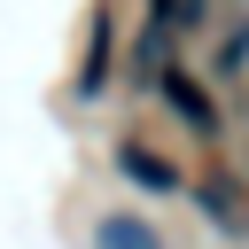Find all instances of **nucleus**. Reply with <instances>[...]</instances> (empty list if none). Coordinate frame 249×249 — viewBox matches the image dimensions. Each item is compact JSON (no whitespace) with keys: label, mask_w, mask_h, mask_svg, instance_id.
Masks as SVG:
<instances>
[{"label":"nucleus","mask_w":249,"mask_h":249,"mask_svg":"<svg viewBox=\"0 0 249 249\" xmlns=\"http://www.w3.org/2000/svg\"><path fill=\"white\" fill-rule=\"evenodd\" d=\"M163 101H171V117H187L195 132H210L218 124V109H210V93L187 78V70H163Z\"/></svg>","instance_id":"obj_1"},{"label":"nucleus","mask_w":249,"mask_h":249,"mask_svg":"<svg viewBox=\"0 0 249 249\" xmlns=\"http://www.w3.org/2000/svg\"><path fill=\"white\" fill-rule=\"evenodd\" d=\"M93 249H163V241H156V226H148V218H124V210H117V218H101V226H93Z\"/></svg>","instance_id":"obj_2"},{"label":"nucleus","mask_w":249,"mask_h":249,"mask_svg":"<svg viewBox=\"0 0 249 249\" xmlns=\"http://www.w3.org/2000/svg\"><path fill=\"white\" fill-rule=\"evenodd\" d=\"M117 163H124V179H140V187H156V195L179 187V171H171L163 156H148V148H117Z\"/></svg>","instance_id":"obj_3"},{"label":"nucleus","mask_w":249,"mask_h":249,"mask_svg":"<svg viewBox=\"0 0 249 249\" xmlns=\"http://www.w3.org/2000/svg\"><path fill=\"white\" fill-rule=\"evenodd\" d=\"M109 78V23H93V54H86V93H101Z\"/></svg>","instance_id":"obj_4"},{"label":"nucleus","mask_w":249,"mask_h":249,"mask_svg":"<svg viewBox=\"0 0 249 249\" xmlns=\"http://www.w3.org/2000/svg\"><path fill=\"white\" fill-rule=\"evenodd\" d=\"M179 23V0H148V31H171Z\"/></svg>","instance_id":"obj_5"},{"label":"nucleus","mask_w":249,"mask_h":249,"mask_svg":"<svg viewBox=\"0 0 249 249\" xmlns=\"http://www.w3.org/2000/svg\"><path fill=\"white\" fill-rule=\"evenodd\" d=\"M241 62H249V31H233V39H226V70H241Z\"/></svg>","instance_id":"obj_6"}]
</instances>
